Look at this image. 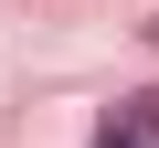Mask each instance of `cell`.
I'll return each mask as SVG.
<instances>
[{
    "mask_svg": "<svg viewBox=\"0 0 159 148\" xmlns=\"http://www.w3.org/2000/svg\"><path fill=\"white\" fill-rule=\"evenodd\" d=\"M117 127H138V137L159 148V85H148V95H127V106H117Z\"/></svg>",
    "mask_w": 159,
    "mask_h": 148,
    "instance_id": "obj_1",
    "label": "cell"
},
{
    "mask_svg": "<svg viewBox=\"0 0 159 148\" xmlns=\"http://www.w3.org/2000/svg\"><path fill=\"white\" fill-rule=\"evenodd\" d=\"M96 148H148V137H138V127H117V116H106V127H96Z\"/></svg>",
    "mask_w": 159,
    "mask_h": 148,
    "instance_id": "obj_2",
    "label": "cell"
}]
</instances>
